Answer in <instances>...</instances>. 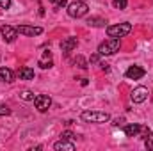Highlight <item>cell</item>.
I'll list each match as a JSON object with an SVG mask.
<instances>
[{
    "label": "cell",
    "mask_w": 153,
    "mask_h": 151,
    "mask_svg": "<svg viewBox=\"0 0 153 151\" xmlns=\"http://www.w3.org/2000/svg\"><path fill=\"white\" fill-rule=\"evenodd\" d=\"M0 34H2V38H4L5 43H13L14 39L18 38V30L14 27H11V25H2L0 27Z\"/></svg>",
    "instance_id": "8"
},
{
    "label": "cell",
    "mask_w": 153,
    "mask_h": 151,
    "mask_svg": "<svg viewBox=\"0 0 153 151\" xmlns=\"http://www.w3.org/2000/svg\"><path fill=\"white\" fill-rule=\"evenodd\" d=\"M144 146H146V150H152V151H153V132H150V130H146Z\"/></svg>",
    "instance_id": "17"
},
{
    "label": "cell",
    "mask_w": 153,
    "mask_h": 151,
    "mask_svg": "<svg viewBox=\"0 0 153 151\" xmlns=\"http://www.w3.org/2000/svg\"><path fill=\"white\" fill-rule=\"evenodd\" d=\"M18 76L22 78V80H32L34 78V70L32 68H20V71H18Z\"/></svg>",
    "instance_id": "15"
},
{
    "label": "cell",
    "mask_w": 153,
    "mask_h": 151,
    "mask_svg": "<svg viewBox=\"0 0 153 151\" xmlns=\"http://www.w3.org/2000/svg\"><path fill=\"white\" fill-rule=\"evenodd\" d=\"M100 68H102V70H103V71H109V70H111V68H109V64H107V62H100Z\"/></svg>",
    "instance_id": "26"
},
{
    "label": "cell",
    "mask_w": 153,
    "mask_h": 151,
    "mask_svg": "<svg viewBox=\"0 0 153 151\" xmlns=\"http://www.w3.org/2000/svg\"><path fill=\"white\" fill-rule=\"evenodd\" d=\"M20 98H22V100H27V101H30V100L34 101V98H36V96H34V93H32V91H27V89H25V91H22V93H20Z\"/></svg>",
    "instance_id": "18"
},
{
    "label": "cell",
    "mask_w": 153,
    "mask_h": 151,
    "mask_svg": "<svg viewBox=\"0 0 153 151\" xmlns=\"http://www.w3.org/2000/svg\"><path fill=\"white\" fill-rule=\"evenodd\" d=\"M89 13V7L84 0H73L68 4V14L71 18H84Z\"/></svg>",
    "instance_id": "2"
},
{
    "label": "cell",
    "mask_w": 153,
    "mask_h": 151,
    "mask_svg": "<svg viewBox=\"0 0 153 151\" xmlns=\"http://www.w3.org/2000/svg\"><path fill=\"white\" fill-rule=\"evenodd\" d=\"M34 105H36V109H38L39 112H46L52 107V98L48 94H38L34 98Z\"/></svg>",
    "instance_id": "6"
},
{
    "label": "cell",
    "mask_w": 153,
    "mask_h": 151,
    "mask_svg": "<svg viewBox=\"0 0 153 151\" xmlns=\"http://www.w3.org/2000/svg\"><path fill=\"white\" fill-rule=\"evenodd\" d=\"M53 150H57V151H73L75 150V142L66 141V139H61V141H57V142L53 144Z\"/></svg>",
    "instance_id": "12"
},
{
    "label": "cell",
    "mask_w": 153,
    "mask_h": 151,
    "mask_svg": "<svg viewBox=\"0 0 153 151\" xmlns=\"http://www.w3.org/2000/svg\"><path fill=\"white\" fill-rule=\"evenodd\" d=\"M16 30H18V34L29 36V38H34V36L43 34V29L41 27H32V25H20V27H16Z\"/></svg>",
    "instance_id": "7"
},
{
    "label": "cell",
    "mask_w": 153,
    "mask_h": 151,
    "mask_svg": "<svg viewBox=\"0 0 153 151\" xmlns=\"http://www.w3.org/2000/svg\"><path fill=\"white\" fill-rule=\"evenodd\" d=\"M132 30V25L130 23H117V25H109L107 27V36L109 38H125L128 36Z\"/></svg>",
    "instance_id": "4"
},
{
    "label": "cell",
    "mask_w": 153,
    "mask_h": 151,
    "mask_svg": "<svg viewBox=\"0 0 153 151\" xmlns=\"http://www.w3.org/2000/svg\"><path fill=\"white\" fill-rule=\"evenodd\" d=\"M98 61H100V53H98V55H93V57H91V62H98Z\"/></svg>",
    "instance_id": "27"
},
{
    "label": "cell",
    "mask_w": 153,
    "mask_h": 151,
    "mask_svg": "<svg viewBox=\"0 0 153 151\" xmlns=\"http://www.w3.org/2000/svg\"><path fill=\"white\" fill-rule=\"evenodd\" d=\"M38 66L41 68V70H48V68H52V66H53V61H52V52H50V50L43 52L41 59L38 61Z\"/></svg>",
    "instance_id": "11"
},
{
    "label": "cell",
    "mask_w": 153,
    "mask_h": 151,
    "mask_svg": "<svg viewBox=\"0 0 153 151\" xmlns=\"http://www.w3.org/2000/svg\"><path fill=\"white\" fill-rule=\"evenodd\" d=\"M61 139L73 141V139H75V133H73V132H70V130H68V132H62V133H61Z\"/></svg>",
    "instance_id": "21"
},
{
    "label": "cell",
    "mask_w": 153,
    "mask_h": 151,
    "mask_svg": "<svg viewBox=\"0 0 153 151\" xmlns=\"http://www.w3.org/2000/svg\"><path fill=\"white\" fill-rule=\"evenodd\" d=\"M105 20L103 18H98V16H91L89 20H87V25H91V27H105Z\"/></svg>",
    "instance_id": "16"
},
{
    "label": "cell",
    "mask_w": 153,
    "mask_h": 151,
    "mask_svg": "<svg viewBox=\"0 0 153 151\" xmlns=\"http://www.w3.org/2000/svg\"><path fill=\"white\" fill-rule=\"evenodd\" d=\"M80 117L85 123H107L111 119V115L107 112H98V110H84L80 114Z\"/></svg>",
    "instance_id": "3"
},
{
    "label": "cell",
    "mask_w": 153,
    "mask_h": 151,
    "mask_svg": "<svg viewBox=\"0 0 153 151\" xmlns=\"http://www.w3.org/2000/svg\"><path fill=\"white\" fill-rule=\"evenodd\" d=\"M13 80H14V73H13L9 68H0V82L11 84Z\"/></svg>",
    "instance_id": "14"
},
{
    "label": "cell",
    "mask_w": 153,
    "mask_h": 151,
    "mask_svg": "<svg viewBox=\"0 0 153 151\" xmlns=\"http://www.w3.org/2000/svg\"><path fill=\"white\" fill-rule=\"evenodd\" d=\"M9 114H11V109L5 103H0V115H9Z\"/></svg>",
    "instance_id": "22"
},
{
    "label": "cell",
    "mask_w": 153,
    "mask_h": 151,
    "mask_svg": "<svg viewBox=\"0 0 153 151\" xmlns=\"http://www.w3.org/2000/svg\"><path fill=\"white\" fill-rule=\"evenodd\" d=\"M148 94H150L148 87H144V85H139V87H135V89L132 91V94H130V100H132L134 103H144V101L148 100Z\"/></svg>",
    "instance_id": "5"
},
{
    "label": "cell",
    "mask_w": 153,
    "mask_h": 151,
    "mask_svg": "<svg viewBox=\"0 0 153 151\" xmlns=\"http://www.w3.org/2000/svg\"><path fill=\"white\" fill-rule=\"evenodd\" d=\"M0 7L2 9H9L11 7V0H0Z\"/></svg>",
    "instance_id": "24"
},
{
    "label": "cell",
    "mask_w": 153,
    "mask_h": 151,
    "mask_svg": "<svg viewBox=\"0 0 153 151\" xmlns=\"http://www.w3.org/2000/svg\"><path fill=\"white\" fill-rule=\"evenodd\" d=\"M50 2L55 5V9H62L66 5V0H50Z\"/></svg>",
    "instance_id": "23"
},
{
    "label": "cell",
    "mask_w": 153,
    "mask_h": 151,
    "mask_svg": "<svg viewBox=\"0 0 153 151\" xmlns=\"http://www.w3.org/2000/svg\"><path fill=\"white\" fill-rule=\"evenodd\" d=\"M76 44H78V39L73 38V36H70V38H66V39L61 41V50L68 55L70 52H73V50L76 48Z\"/></svg>",
    "instance_id": "10"
},
{
    "label": "cell",
    "mask_w": 153,
    "mask_h": 151,
    "mask_svg": "<svg viewBox=\"0 0 153 151\" xmlns=\"http://www.w3.org/2000/svg\"><path fill=\"white\" fill-rule=\"evenodd\" d=\"M123 130H125V135H126V137H135V135L143 130V126L137 124V123H130V124H126Z\"/></svg>",
    "instance_id": "13"
},
{
    "label": "cell",
    "mask_w": 153,
    "mask_h": 151,
    "mask_svg": "<svg viewBox=\"0 0 153 151\" xmlns=\"http://www.w3.org/2000/svg\"><path fill=\"white\" fill-rule=\"evenodd\" d=\"M112 5H114L116 9H126L128 0H112Z\"/></svg>",
    "instance_id": "20"
},
{
    "label": "cell",
    "mask_w": 153,
    "mask_h": 151,
    "mask_svg": "<svg viewBox=\"0 0 153 151\" xmlns=\"http://www.w3.org/2000/svg\"><path fill=\"white\" fill-rule=\"evenodd\" d=\"M73 62H75L78 68H82V70H85V68H87V62H85V59H84L82 55H76V59L73 61Z\"/></svg>",
    "instance_id": "19"
},
{
    "label": "cell",
    "mask_w": 153,
    "mask_h": 151,
    "mask_svg": "<svg viewBox=\"0 0 153 151\" xmlns=\"http://www.w3.org/2000/svg\"><path fill=\"white\" fill-rule=\"evenodd\" d=\"M125 75H126V78H130V80H139V78H143V76L146 75V70L141 68V66H130Z\"/></svg>",
    "instance_id": "9"
},
{
    "label": "cell",
    "mask_w": 153,
    "mask_h": 151,
    "mask_svg": "<svg viewBox=\"0 0 153 151\" xmlns=\"http://www.w3.org/2000/svg\"><path fill=\"white\" fill-rule=\"evenodd\" d=\"M121 48V39L119 38H111L107 41H103L100 46H98V53L107 57V55H114L116 52H119Z\"/></svg>",
    "instance_id": "1"
},
{
    "label": "cell",
    "mask_w": 153,
    "mask_h": 151,
    "mask_svg": "<svg viewBox=\"0 0 153 151\" xmlns=\"http://www.w3.org/2000/svg\"><path fill=\"white\" fill-rule=\"evenodd\" d=\"M123 123H125V119H123V117H117V119H114V123H112V124H114V126H121Z\"/></svg>",
    "instance_id": "25"
}]
</instances>
